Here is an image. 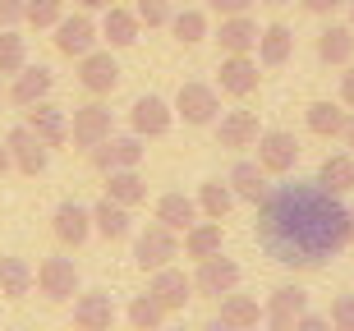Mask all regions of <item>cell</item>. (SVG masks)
I'll return each instance as SVG.
<instances>
[{
	"instance_id": "6da1fadb",
	"label": "cell",
	"mask_w": 354,
	"mask_h": 331,
	"mask_svg": "<svg viewBox=\"0 0 354 331\" xmlns=\"http://www.w3.org/2000/svg\"><path fill=\"white\" fill-rule=\"evenodd\" d=\"M258 244L281 267H322L327 258L354 244L350 207H341L336 193L317 185H276L258 202Z\"/></svg>"
},
{
	"instance_id": "7a4b0ae2",
	"label": "cell",
	"mask_w": 354,
	"mask_h": 331,
	"mask_svg": "<svg viewBox=\"0 0 354 331\" xmlns=\"http://www.w3.org/2000/svg\"><path fill=\"white\" fill-rule=\"evenodd\" d=\"M143 138L138 133H111V138H102V143L88 152V161L97 166L102 175H111V171H133V166H143Z\"/></svg>"
},
{
	"instance_id": "3957f363",
	"label": "cell",
	"mask_w": 354,
	"mask_h": 331,
	"mask_svg": "<svg viewBox=\"0 0 354 331\" xmlns=\"http://www.w3.org/2000/svg\"><path fill=\"white\" fill-rule=\"evenodd\" d=\"M175 258H180V235H175V230H166L161 221L138 230V239H133V263L143 267L147 276L161 272V267H171Z\"/></svg>"
},
{
	"instance_id": "277c9868",
	"label": "cell",
	"mask_w": 354,
	"mask_h": 331,
	"mask_svg": "<svg viewBox=\"0 0 354 331\" xmlns=\"http://www.w3.org/2000/svg\"><path fill=\"white\" fill-rule=\"evenodd\" d=\"M175 115L184 120V124H194V129H203V124H216V115H221V93L212 88V83H180V93H175Z\"/></svg>"
},
{
	"instance_id": "5b68a950",
	"label": "cell",
	"mask_w": 354,
	"mask_h": 331,
	"mask_svg": "<svg viewBox=\"0 0 354 331\" xmlns=\"http://www.w3.org/2000/svg\"><path fill=\"white\" fill-rule=\"evenodd\" d=\"M51 32H55V51L69 55V60H83V55L97 51V41H102V28L92 23V14H88V10L65 14V19H60Z\"/></svg>"
},
{
	"instance_id": "8992f818",
	"label": "cell",
	"mask_w": 354,
	"mask_h": 331,
	"mask_svg": "<svg viewBox=\"0 0 354 331\" xmlns=\"http://www.w3.org/2000/svg\"><path fill=\"white\" fill-rule=\"evenodd\" d=\"M253 147H258V166L267 175H290L295 161H299V138L290 129H263Z\"/></svg>"
},
{
	"instance_id": "52a82bcc",
	"label": "cell",
	"mask_w": 354,
	"mask_h": 331,
	"mask_svg": "<svg viewBox=\"0 0 354 331\" xmlns=\"http://www.w3.org/2000/svg\"><path fill=\"white\" fill-rule=\"evenodd\" d=\"M171 124H175V106L171 102H161L157 93H147V97H138L129 106V129L138 133V138H166L171 133Z\"/></svg>"
},
{
	"instance_id": "ba28073f",
	"label": "cell",
	"mask_w": 354,
	"mask_h": 331,
	"mask_svg": "<svg viewBox=\"0 0 354 331\" xmlns=\"http://www.w3.org/2000/svg\"><path fill=\"white\" fill-rule=\"evenodd\" d=\"M5 147H10V166H14V171H24V175H41V171H46V161H51V147L41 143L28 124H19V129L5 133Z\"/></svg>"
},
{
	"instance_id": "9c48e42d",
	"label": "cell",
	"mask_w": 354,
	"mask_h": 331,
	"mask_svg": "<svg viewBox=\"0 0 354 331\" xmlns=\"http://www.w3.org/2000/svg\"><path fill=\"white\" fill-rule=\"evenodd\" d=\"M111 133H115V124H111V106H102V102L79 106L74 120H69V138H74V147H83V152H92V147L102 143V138H111Z\"/></svg>"
},
{
	"instance_id": "30bf717a",
	"label": "cell",
	"mask_w": 354,
	"mask_h": 331,
	"mask_svg": "<svg viewBox=\"0 0 354 331\" xmlns=\"http://www.w3.org/2000/svg\"><path fill=\"white\" fill-rule=\"evenodd\" d=\"M147 294L157 299L166 313H184V304L194 299V276H184L180 267H161V272H152V281H147Z\"/></svg>"
},
{
	"instance_id": "8fae6325",
	"label": "cell",
	"mask_w": 354,
	"mask_h": 331,
	"mask_svg": "<svg viewBox=\"0 0 354 331\" xmlns=\"http://www.w3.org/2000/svg\"><path fill=\"white\" fill-rule=\"evenodd\" d=\"M194 290L198 294H212V299H221V294L239 290V263L235 258H225V253H216V258H203L194 272Z\"/></svg>"
},
{
	"instance_id": "7c38bea8",
	"label": "cell",
	"mask_w": 354,
	"mask_h": 331,
	"mask_svg": "<svg viewBox=\"0 0 354 331\" xmlns=\"http://www.w3.org/2000/svg\"><path fill=\"white\" fill-rule=\"evenodd\" d=\"M51 230L65 249H83L92 239V207H79L74 198H65L60 207L51 212Z\"/></svg>"
},
{
	"instance_id": "4fadbf2b",
	"label": "cell",
	"mask_w": 354,
	"mask_h": 331,
	"mask_svg": "<svg viewBox=\"0 0 354 331\" xmlns=\"http://www.w3.org/2000/svg\"><path fill=\"white\" fill-rule=\"evenodd\" d=\"M304 313H308V294H304L299 285H281L263 304V322L272 331H295V322H299Z\"/></svg>"
},
{
	"instance_id": "5bb4252c",
	"label": "cell",
	"mask_w": 354,
	"mask_h": 331,
	"mask_svg": "<svg viewBox=\"0 0 354 331\" xmlns=\"http://www.w3.org/2000/svg\"><path fill=\"white\" fill-rule=\"evenodd\" d=\"M37 290L51 299V304H65L79 294V267L69 263V258H46L37 267Z\"/></svg>"
},
{
	"instance_id": "9a60e30c",
	"label": "cell",
	"mask_w": 354,
	"mask_h": 331,
	"mask_svg": "<svg viewBox=\"0 0 354 331\" xmlns=\"http://www.w3.org/2000/svg\"><path fill=\"white\" fill-rule=\"evenodd\" d=\"M115 83H120V65H115L111 51H88L79 60V88L83 93L106 97V93H115Z\"/></svg>"
},
{
	"instance_id": "2e32d148",
	"label": "cell",
	"mask_w": 354,
	"mask_h": 331,
	"mask_svg": "<svg viewBox=\"0 0 354 331\" xmlns=\"http://www.w3.org/2000/svg\"><path fill=\"white\" fill-rule=\"evenodd\" d=\"M258 133H263L258 111H225V115H216V143L230 147V152L253 147V143H258Z\"/></svg>"
},
{
	"instance_id": "e0dca14e",
	"label": "cell",
	"mask_w": 354,
	"mask_h": 331,
	"mask_svg": "<svg viewBox=\"0 0 354 331\" xmlns=\"http://www.w3.org/2000/svg\"><path fill=\"white\" fill-rule=\"evenodd\" d=\"M51 88H55V74L46 65H24L19 74H14V83H10V102L28 111V106H37V102H46Z\"/></svg>"
},
{
	"instance_id": "ac0fdd59",
	"label": "cell",
	"mask_w": 354,
	"mask_h": 331,
	"mask_svg": "<svg viewBox=\"0 0 354 331\" xmlns=\"http://www.w3.org/2000/svg\"><path fill=\"white\" fill-rule=\"evenodd\" d=\"M258 60L253 55H225L221 69H216V83H221V93L225 97H249L258 93Z\"/></svg>"
},
{
	"instance_id": "d6986e66",
	"label": "cell",
	"mask_w": 354,
	"mask_h": 331,
	"mask_svg": "<svg viewBox=\"0 0 354 331\" xmlns=\"http://www.w3.org/2000/svg\"><path fill=\"white\" fill-rule=\"evenodd\" d=\"M74 327L79 331H111L115 327V299L106 290H88L74 299Z\"/></svg>"
},
{
	"instance_id": "ffe728a7",
	"label": "cell",
	"mask_w": 354,
	"mask_h": 331,
	"mask_svg": "<svg viewBox=\"0 0 354 331\" xmlns=\"http://www.w3.org/2000/svg\"><path fill=\"white\" fill-rule=\"evenodd\" d=\"M28 129L37 133L46 147H65L69 143V115L60 106H51V102H37V106H28Z\"/></svg>"
},
{
	"instance_id": "44dd1931",
	"label": "cell",
	"mask_w": 354,
	"mask_h": 331,
	"mask_svg": "<svg viewBox=\"0 0 354 331\" xmlns=\"http://www.w3.org/2000/svg\"><path fill=\"white\" fill-rule=\"evenodd\" d=\"M258 37H263V28L253 23L249 14H230V19H221V32H216V41H221L225 55H253L258 51Z\"/></svg>"
},
{
	"instance_id": "7402d4cb",
	"label": "cell",
	"mask_w": 354,
	"mask_h": 331,
	"mask_svg": "<svg viewBox=\"0 0 354 331\" xmlns=\"http://www.w3.org/2000/svg\"><path fill=\"white\" fill-rule=\"evenodd\" d=\"M92 235H102L106 244H120V239L133 235V216L129 207H120L115 198H102L92 207Z\"/></svg>"
},
{
	"instance_id": "603a6c76",
	"label": "cell",
	"mask_w": 354,
	"mask_h": 331,
	"mask_svg": "<svg viewBox=\"0 0 354 331\" xmlns=\"http://www.w3.org/2000/svg\"><path fill=\"white\" fill-rule=\"evenodd\" d=\"M184 258H194V263H203V258H216V253L225 249V230H221V221H194L189 230H184Z\"/></svg>"
},
{
	"instance_id": "cb8c5ba5",
	"label": "cell",
	"mask_w": 354,
	"mask_h": 331,
	"mask_svg": "<svg viewBox=\"0 0 354 331\" xmlns=\"http://www.w3.org/2000/svg\"><path fill=\"white\" fill-rule=\"evenodd\" d=\"M138 32H143V23H138V14L124 10V5H111L102 19V41L111 46V51H124V46H133L138 41Z\"/></svg>"
},
{
	"instance_id": "d4e9b609",
	"label": "cell",
	"mask_w": 354,
	"mask_h": 331,
	"mask_svg": "<svg viewBox=\"0 0 354 331\" xmlns=\"http://www.w3.org/2000/svg\"><path fill=\"white\" fill-rule=\"evenodd\" d=\"M225 180H230V189H235V198L253 202V207H258V202L267 198V189H272V185H267V171L258 166V161H235Z\"/></svg>"
},
{
	"instance_id": "484cf974",
	"label": "cell",
	"mask_w": 354,
	"mask_h": 331,
	"mask_svg": "<svg viewBox=\"0 0 354 331\" xmlns=\"http://www.w3.org/2000/svg\"><path fill=\"white\" fill-rule=\"evenodd\" d=\"M317 60L322 65H350L354 60V28L350 23H327L317 32Z\"/></svg>"
},
{
	"instance_id": "4316f807",
	"label": "cell",
	"mask_w": 354,
	"mask_h": 331,
	"mask_svg": "<svg viewBox=\"0 0 354 331\" xmlns=\"http://www.w3.org/2000/svg\"><path fill=\"white\" fill-rule=\"evenodd\" d=\"M290 55H295V32H290L286 23H267L263 37H258V65L281 69Z\"/></svg>"
},
{
	"instance_id": "83f0119b",
	"label": "cell",
	"mask_w": 354,
	"mask_h": 331,
	"mask_svg": "<svg viewBox=\"0 0 354 331\" xmlns=\"http://www.w3.org/2000/svg\"><path fill=\"white\" fill-rule=\"evenodd\" d=\"M198 216H203L198 212V198H189V193H166V198H157V221L166 225V230H175V235H184Z\"/></svg>"
},
{
	"instance_id": "f1b7e54d",
	"label": "cell",
	"mask_w": 354,
	"mask_h": 331,
	"mask_svg": "<svg viewBox=\"0 0 354 331\" xmlns=\"http://www.w3.org/2000/svg\"><path fill=\"white\" fill-rule=\"evenodd\" d=\"M37 285V272L28 258H0V299H28Z\"/></svg>"
},
{
	"instance_id": "f546056e",
	"label": "cell",
	"mask_w": 354,
	"mask_h": 331,
	"mask_svg": "<svg viewBox=\"0 0 354 331\" xmlns=\"http://www.w3.org/2000/svg\"><path fill=\"white\" fill-rule=\"evenodd\" d=\"M317 185L327 189V193H350L354 189V152H331V157H322V166H317Z\"/></svg>"
},
{
	"instance_id": "4dcf8cb0",
	"label": "cell",
	"mask_w": 354,
	"mask_h": 331,
	"mask_svg": "<svg viewBox=\"0 0 354 331\" xmlns=\"http://www.w3.org/2000/svg\"><path fill=\"white\" fill-rule=\"evenodd\" d=\"M221 322H230L235 331H258V322H263V304L253 299V294H221Z\"/></svg>"
},
{
	"instance_id": "1f68e13d",
	"label": "cell",
	"mask_w": 354,
	"mask_h": 331,
	"mask_svg": "<svg viewBox=\"0 0 354 331\" xmlns=\"http://www.w3.org/2000/svg\"><path fill=\"white\" fill-rule=\"evenodd\" d=\"M235 202L239 198H235V189H230V180H203L198 185V212L207 216V221H225Z\"/></svg>"
},
{
	"instance_id": "d6a6232c",
	"label": "cell",
	"mask_w": 354,
	"mask_h": 331,
	"mask_svg": "<svg viewBox=\"0 0 354 331\" xmlns=\"http://www.w3.org/2000/svg\"><path fill=\"white\" fill-rule=\"evenodd\" d=\"M106 198H115L120 207H138V202H147V180L138 175V166L133 171H111L106 175Z\"/></svg>"
},
{
	"instance_id": "836d02e7",
	"label": "cell",
	"mask_w": 354,
	"mask_h": 331,
	"mask_svg": "<svg viewBox=\"0 0 354 331\" xmlns=\"http://www.w3.org/2000/svg\"><path fill=\"white\" fill-rule=\"evenodd\" d=\"M345 120H350V111H341L336 102H308V111H304V124L317 138H341Z\"/></svg>"
},
{
	"instance_id": "e575fe53",
	"label": "cell",
	"mask_w": 354,
	"mask_h": 331,
	"mask_svg": "<svg viewBox=\"0 0 354 331\" xmlns=\"http://www.w3.org/2000/svg\"><path fill=\"white\" fill-rule=\"evenodd\" d=\"M175 32V41L180 46H198V41H207V10H175L171 14V23H166Z\"/></svg>"
},
{
	"instance_id": "d590c367",
	"label": "cell",
	"mask_w": 354,
	"mask_h": 331,
	"mask_svg": "<svg viewBox=\"0 0 354 331\" xmlns=\"http://www.w3.org/2000/svg\"><path fill=\"white\" fill-rule=\"evenodd\" d=\"M124 318H129L133 331H161V322H166V308H161L152 294H133V304L124 308Z\"/></svg>"
},
{
	"instance_id": "8d00e7d4",
	"label": "cell",
	"mask_w": 354,
	"mask_h": 331,
	"mask_svg": "<svg viewBox=\"0 0 354 331\" xmlns=\"http://www.w3.org/2000/svg\"><path fill=\"white\" fill-rule=\"evenodd\" d=\"M28 65V37L19 28H0V74H19Z\"/></svg>"
},
{
	"instance_id": "74e56055",
	"label": "cell",
	"mask_w": 354,
	"mask_h": 331,
	"mask_svg": "<svg viewBox=\"0 0 354 331\" xmlns=\"http://www.w3.org/2000/svg\"><path fill=\"white\" fill-rule=\"evenodd\" d=\"M60 19H65V0H28L24 5V23L28 28H55L60 23Z\"/></svg>"
},
{
	"instance_id": "f35d334b",
	"label": "cell",
	"mask_w": 354,
	"mask_h": 331,
	"mask_svg": "<svg viewBox=\"0 0 354 331\" xmlns=\"http://www.w3.org/2000/svg\"><path fill=\"white\" fill-rule=\"evenodd\" d=\"M133 14H138V23H147V28H166V23H171V14H175V5H171V0H138Z\"/></svg>"
},
{
	"instance_id": "ab89813d",
	"label": "cell",
	"mask_w": 354,
	"mask_h": 331,
	"mask_svg": "<svg viewBox=\"0 0 354 331\" xmlns=\"http://www.w3.org/2000/svg\"><path fill=\"white\" fill-rule=\"evenodd\" d=\"M327 318H331V331H354V294H336Z\"/></svg>"
},
{
	"instance_id": "60d3db41",
	"label": "cell",
	"mask_w": 354,
	"mask_h": 331,
	"mask_svg": "<svg viewBox=\"0 0 354 331\" xmlns=\"http://www.w3.org/2000/svg\"><path fill=\"white\" fill-rule=\"evenodd\" d=\"M24 5L28 0H0V28H19L24 23Z\"/></svg>"
},
{
	"instance_id": "b9f144b4",
	"label": "cell",
	"mask_w": 354,
	"mask_h": 331,
	"mask_svg": "<svg viewBox=\"0 0 354 331\" xmlns=\"http://www.w3.org/2000/svg\"><path fill=\"white\" fill-rule=\"evenodd\" d=\"M207 5H212L216 14H221V19H230V14H249L253 0H207Z\"/></svg>"
},
{
	"instance_id": "7bdbcfd3",
	"label": "cell",
	"mask_w": 354,
	"mask_h": 331,
	"mask_svg": "<svg viewBox=\"0 0 354 331\" xmlns=\"http://www.w3.org/2000/svg\"><path fill=\"white\" fill-rule=\"evenodd\" d=\"M295 331H331V318L327 313H304V318L295 322Z\"/></svg>"
},
{
	"instance_id": "ee69618b",
	"label": "cell",
	"mask_w": 354,
	"mask_h": 331,
	"mask_svg": "<svg viewBox=\"0 0 354 331\" xmlns=\"http://www.w3.org/2000/svg\"><path fill=\"white\" fill-rule=\"evenodd\" d=\"M299 5H304L308 14H317V19H327V14H336V10H341L345 0H299Z\"/></svg>"
},
{
	"instance_id": "f6af8a7d",
	"label": "cell",
	"mask_w": 354,
	"mask_h": 331,
	"mask_svg": "<svg viewBox=\"0 0 354 331\" xmlns=\"http://www.w3.org/2000/svg\"><path fill=\"white\" fill-rule=\"evenodd\" d=\"M341 106L354 111V65H345V74H341Z\"/></svg>"
},
{
	"instance_id": "bcb514c9",
	"label": "cell",
	"mask_w": 354,
	"mask_h": 331,
	"mask_svg": "<svg viewBox=\"0 0 354 331\" xmlns=\"http://www.w3.org/2000/svg\"><path fill=\"white\" fill-rule=\"evenodd\" d=\"M111 5H115V0H79V10H111Z\"/></svg>"
},
{
	"instance_id": "7dc6e473",
	"label": "cell",
	"mask_w": 354,
	"mask_h": 331,
	"mask_svg": "<svg viewBox=\"0 0 354 331\" xmlns=\"http://www.w3.org/2000/svg\"><path fill=\"white\" fill-rule=\"evenodd\" d=\"M341 138H345V147L354 152V111H350V120H345V133H341Z\"/></svg>"
},
{
	"instance_id": "c3c4849f",
	"label": "cell",
	"mask_w": 354,
	"mask_h": 331,
	"mask_svg": "<svg viewBox=\"0 0 354 331\" xmlns=\"http://www.w3.org/2000/svg\"><path fill=\"white\" fill-rule=\"evenodd\" d=\"M203 331H235V327H230V322H221V318H212V322H207Z\"/></svg>"
},
{
	"instance_id": "681fc988",
	"label": "cell",
	"mask_w": 354,
	"mask_h": 331,
	"mask_svg": "<svg viewBox=\"0 0 354 331\" xmlns=\"http://www.w3.org/2000/svg\"><path fill=\"white\" fill-rule=\"evenodd\" d=\"M5 171H10V147L0 143V175H5Z\"/></svg>"
},
{
	"instance_id": "f907efd6",
	"label": "cell",
	"mask_w": 354,
	"mask_h": 331,
	"mask_svg": "<svg viewBox=\"0 0 354 331\" xmlns=\"http://www.w3.org/2000/svg\"><path fill=\"white\" fill-rule=\"evenodd\" d=\"M345 10H350V28H354V0H345Z\"/></svg>"
},
{
	"instance_id": "816d5d0a",
	"label": "cell",
	"mask_w": 354,
	"mask_h": 331,
	"mask_svg": "<svg viewBox=\"0 0 354 331\" xmlns=\"http://www.w3.org/2000/svg\"><path fill=\"white\" fill-rule=\"evenodd\" d=\"M350 235H354V207H350Z\"/></svg>"
},
{
	"instance_id": "f5cc1de1",
	"label": "cell",
	"mask_w": 354,
	"mask_h": 331,
	"mask_svg": "<svg viewBox=\"0 0 354 331\" xmlns=\"http://www.w3.org/2000/svg\"><path fill=\"white\" fill-rule=\"evenodd\" d=\"M267 5H290V0H267Z\"/></svg>"
},
{
	"instance_id": "db71d44e",
	"label": "cell",
	"mask_w": 354,
	"mask_h": 331,
	"mask_svg": "<svg viewBox=\"0 0 354 331\" xmlns=\"http://www.w3.org/2000/svg\"><path fill=\"white\" fill-rule=\"evenodd\" d=\"M0 79H5V74H0ZM0 93H5V83H0Z\"/></svg>"
},
{
	"instance_id": "11a10c76",
	"label": "cell",
	"mask_w": 354,
	"mask_h": 331,
	"mask_svg": "<svg viewBox=\"0 0 354 331\" xmlns=\"http://www.w3.org/2000/svg\"><path fill=\"white\" fill-rule=\"evenodd\" d=\"M171 331H184V327H171Z\"/></svg>"
}]
</instances>
